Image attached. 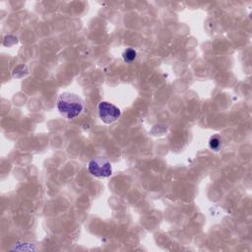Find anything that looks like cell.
<instances>
[{
	"mask_svg": "<svg viewBox=\"0 0 252 252\" xmlns=\"http://www.w3.org/2000/svg\"><path fill=\"white\" fill-rule=\"evenodd\" d=\"M122 57L124 59V61L126 63H132L136 57H137V53L134 49L132 48H127L123 53H122Z\"/></svg>",
	"mask_w": 252,
	"mask_h": 252,
	"instance_id": "277c9868",
	"label": "cell"
},
{
	"mask_svg": "<svg viewBox=\"0 0 252 252\" xmlns=\"http://www.w3.org/2000/svg\"><path fill=\"white\" fill-rule=\"evenodd\" d=\"M88 170L95 177H108L112 174L111 163L105 158H95L90 160Z\"/></svg>",
	"mask_w": 252,
	"mask_h": 252,
	"instance_id": "7a4b0ae2",
	"label": "cell"
},
{
	"mask_svg": "<svg viewBox=\"0 0 252 252\" xmlns=\"http://www.w3.org/2000/svg\"><path fill=\"white\" fill-rule=\"evenodd\" d=\"M97 107L99 118L105 124H111L120 117V109L112 103H109L107 101H101L98 103Z\"/></svg>",
	"mask_w": 252,
	"mask_h": 252,
	"instance_id": "3957f363",
	"label": "cell"
},
{
	"mask_svg": "<svg viewBox=\"0 0 252 252\" xmlns=\"http://www.w3.org/2000/svg\"><path fill=\"white\" fill-rule=\"evenodd\" d=\"M57 109L63 116L71 120L82 113L84 104L78 95L70 93H63L58 96Z\"/></svg>",
	"mask_w": 252,
	"mask_h": 252,
	"instance_id": "6da1fadb",
	"label": "cell"
},
{
	"mask_svg": "<svg viewBox=\"0 0 252 252\" xmlns=\"http://www.w3.org/2000/svg\"><path fill=\"white\" fill-rule=\"evenodd\" d=\"M209 147L214 151H219L221 148V140L218 135H215L209 140Z\"/></svg>",
	"mask_w": 252,
	"mask_h": 252,
	"instance_id": "5b68a950",
	"label": "cell"
}]
</instances>
